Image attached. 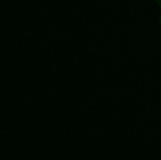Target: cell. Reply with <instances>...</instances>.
I'll use <instances>...</instances> for the list:
<instances>
[{"label": "cell", "instance_id": "obj_1", "mask_svg": "<svg viewBox=\"0 0 161 160\" xmlns=\"http://www.w3.org/2000/svg\"><path fill=\"white\" fill-rule=\"evenodd\" d=\"M155 2H156L158 6H160L161 7V0H155Z\"/></svg>", "mask_w": 161, "mask_h": 160}, {"label": "cell", "instance_id": "obj_2", "mask_svg": "<svg viewBox=\"0 0 161 160\" xmlns=\"http://www.w3.org/2000/svg\"><path fill=\"white\" fill-rule=\"evenodd\" d=\"M159 23H160V26H161V15H160V18H159Z\"/></svg>", "mask_w": 161, "mask_h": 160}]
</instances>
